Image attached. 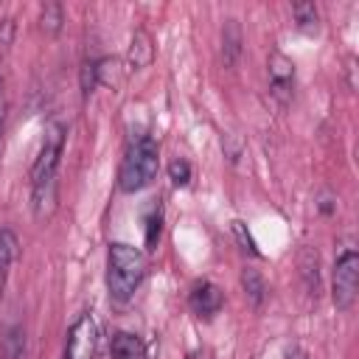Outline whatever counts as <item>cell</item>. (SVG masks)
I'll return each mask as SVG.
<instances>
[{"instance_id":"4","label":"cell","mask_w":359,"mask_h":359,"mask_svg":"<svg viewBox=\"0 0 359 359\" xmlns=\"http://www.w3.org/2000/svg\"><path fill=\"white\" fill-rule=\"evenodd\" d=\"M359 292V255L353 247H345L334 261V280H331V297L339 311H348L356 303Z\"/></svg>"},{"instance_id":"15","label":"cell","mask_w":359,"mask_h":359,"mask_svg":"<svg viewBox=\"0 0 359 359\" xmlns=\"http://www.w3.org/2000/svg\"><path fill=\"white\" fill-rule=\"evenodd\" d=\"M62 22H65V11L59 3H45L42 11H39V28L48 34V36H56L62 31Z\"/></svg>"},{"instance_id":"1","label":"cell","mask_w":359,"mask_h":359,"mask_svg":"<svg viewBox=\"0 0 359 359\" xmlns=\"http://www.w3.org/2000/svg\"><path fill=\"white\" fill-rule=\"evenodd\" d=\"M65 151V126L62 123H50L45 129L39 154L31 165V205H34V216L45 219L53 210V199H56V171H59V160Z\"/></svg>"},{"instance_id":"22","label":"cell","mask_w":359,"mask_h":359,"mask_svg":"<svg viewBox=\"0 0 359 359\" xmlns=\"http://www.w3.org/2000/svg\"><path fill=\"white\" fill-rule=\"evenodd\" d=\"M233 233H236V238H238V244H241V250H250L252 255H258V247H255V241H252V236H250V230L244 227V222H233Z\"/></svg>"},{"instance_id":"7","label":"cell","mask_w":359,"mask_h":359,"mask_svg":"<svg viewBox=\"0 0 359 359\" xmlns=\"http://www.w3.org/2000/svg\"><path fill=\"white\" fill-rule=\"evenodd\" d=\"M188 306H191V311H194L196 317H202V320H213V317L222 311V306H224V292H222L216 283L202 280V283H196V286L191 289V294H188Z\"/></svg>"},{"instance_id":"23","label":"cell","mask_w":359,"mask_h":359,"mask_svg":"<svg viewBox=\"0 0 359 359\" xmlns=\"http://www.w3.org/2000/svg\"><path fill=\"white\" fill-rule=\"evenodd\" d=\"M283 359H309V356H306V351H303V348L292 345V348L286 351V356H283Z\"/></svg>"},{"instance_id":"13","label":"cell","mask_w":359,"mask_h":359,"mask_svg":"<svg viewBox=\"0 0 359 359\" xmlns=\"http://www.w3.org/2000/svg\"><path fill=\"white\" fill-rule=\"evenodd\" d=\"M300 272H303V278H306L309 294L317 297V292H320V258H317L314 250H303V252H300Z\"/></svg>"},{"instance_id":"24","label":"cell","mask_w":359,"mask_h":359,"mask_svg":"<svg viewBox=\"0 0 359 359\" xmlns=\"http://www.w3.org/2000/svg\"><path fill=\"white\" fill-rule=\"evenodd\" d=\"M3 126H6V104L0 98V137H3Z\"/></svg>"},{"instance_id":"3","label":"cell","mask_w":359,"mask_h":359,"mask_svg":"<svg viewBox=\"0 0 359 359\" xmlns=\"http://www.w3.org/2000/svg\"><path fill=\"white\" fill-rule=\"evenodd\" d=\"M157 168H160V146L154 137L143 135L137 137L123 160H121V168H118V188L123 194H135V191H143L146 185L154 182L157 177Z\"/></svg>"},{"instance_id":"19","label":"cell","mask_w":359,"mask_h":359,"mask_svg":"<svg viewBox=\"0 0 359 359\" xmlns=\"http://www.w3.org/2000/svg\"><path fill=\"white\" fill-rule=\"evenodd\" d=\"M168 177H171V182H174L177 188H185V185L191 182V165H188V160H182V157L171 160V163H168Z\"/></svg>"},{"instance_id":"17","label":"cell","mask_w":359,"mask_h":359,"mask_svg":"<svg viewBox=\"0 0 359 359\" xmlns=\"http://www.w3.org/2000/svg\"><path fill=\"white\" fill-rule=\"evenodd\" d=\"M292 14H294V22H297L300 31H314L317 22H320V11H317L314 3H294Z\"/></svg>"},{"instance_id":"25","label":"cell","mask_w":359,"mask_h":359,"mask_svg":"<svg viewBox=\"0 0 359 359\" xmlns=\"http://www.w3.org/2000/svg\"><path fill=\"white\" fill-rule=\"evenodd\" d=\"M0 98H3V95H0Z\"/></svg>"},{"instance_id":"6","label":"cell","mask_w":359,"mask_h":359,"mask_svg":"<svg viewBox=\"0 0 359 359\" xmlns=\"http://www.w3.org/2000/svg\"><path fill=\"white\" fill-rule=\"evenodd\" d=\"M266 67H269L266 70L269 73V93L280 107H286L292 101V93H294V62L286 53L272 50Z\"/></svg>"},{"instance_id":"11","label":"cell","mask_w":359,"mask_h":359,"mask_svg":"<svg viewBox=\"0 0 359 359\" xmlns=\"http://www.w3.org/2000/svg\"><path fill=\"white\" fill-rule=\"evenodd\" d=\"M222 56H224V67H233L241 56V28L236 20H227L222 28Z\"/></svg>"},{"instance_id":"10","label":"cell","mask_w":359,"mask_h":359,"mask_svg":"<svg viewBox=\"0 0 359 359\" xmlns=\"http://www.w3.org/2000/svg\"><path fill=\"white\" fill-rule=\"evenodd\" d=\"M17 236H14V230H8V227H3L0 230V297H3V292H6V283H8V272H11V264H14V258H17Z\"/></svg>"},{"instance_id":"12","label":"cell","mask_w":359,"mask_h":359,"mask_svg":"<svg viewBox=\"0 0 359 359\" xmlns=\"http://www.w3.org/2000/svg\"><path fill=\"white\" fill-rule=\"evenodd\" d=\"M28 342H25V328L22 325H8L3 334L0 345V359H25Z\"/></svg>"},{"instance_id":"21","label":"cell","mask_w":359,"mask_h":359,"mask_svg":"<svg viewBox=\"0 0 359 359\" xmlns=\"http://www.w3.org/2000/svg\"><path fill=\"white\" fill-rule=\"evenodd\" d=\"M11 42H14V20L6 17V20H0V59L8 53Z\"/></svg>"},{"instance_id":"18","label":"cell","mask_w":359,"mask_h":359,"mask_svg":"<svg viewBox=\"0 0 359 359\" xmlns=\"http://www.w3.org/2000/svg\"><path fill=\"white\" fill-rule=\"evenodd\" d=\"M95 70H98V84H107V87H118L121 84V62L118 59H112V56L98 59Z\"/></svg>"},{"instance_id":"20","label":"cell","mask_w":359,"mask_h":359,"mask_svg":"<svg viewBox=\"0 0 359 359\" xmlns=\"http://www.w3.org/2000/svg\"><path fill=\"white\" fill-rule=\"evenodd\" d=\"M98 87V70H95V59H84L81 62V95L87 98L93 90Z\"/></svg>"},{"instance_id":"14","label":"cell","mask_w":359,"mask_h":359,"mask_svg":"<svg viewBox=\"0 0 359 359\" xmlns=\"http://www.w3.org/2000/svg\"><path fill=\"white\" fill-rule=\"evenodd\" d=\"M160 230H163V205L160 199H154L146 210V250H157Z\"/></svg>"},{"instance_id":"9","label":"cell","mask_w":359,"mask_h":359,"mask_svg":"<svg viewBox=\"0 0 359 359\" xmlns=\"http://www.w3.org/2000/svg\"><path fill=\"white\" fill-rule=\"evenodd\" d=\"M151 59H154L151 34L146 28H137L132 34V45H129V70H143L151 65Z\"/></svg>"},{"instance_id":"16","label":"cell","mask_w":359,"mask_h":359,"mask_svg":"<svg viewBox=\"0 0 359 359\" xmlns=\"http://www.w3.org/2000/svg\"><path fill=\"white\" fill-rule=\"evenodd\" d=\"M241 286H244V294L252 300V306H261L264 303L266 286H264V280H261V275L255 269H244L241 272Z\"/></svg>"},{"instance_id":"2","label":"cell","mask_w":359,"mask_h":359,"mask_svg":"<svg viewBox=\"0 0 359 359\" xmlns=\"http://www.w3.org/2000/svg\"><path fill=\"white\" fill-rule=\"evenodd\" d=\"M146 275V255L126 244V241H115L109 244L107 252V289H109V300L115 303H129L140 286Z\"/></svg>"},{"instance_id":"5","label":"cell","mask_w":359,"mask_h":359,"mask_svg":"<svg viewBox=\"0 0 359 359\" xmlns=\"http://www.w3.org/2000/svg\"><path fill=\"white\" fill-rule=\"evenodd\" d=\"M98 351V325L93 314H79L67 331L65 339V356L62 359H95Z\"/></svg>"},{"instance_id":"8","label":"cell","mask_w":359,"mask_h":359,"mask_svg":"<svg viewBox=\"0 0 359 359\" xmlns=\"http://www.w3.org/2000/svg\"><path fill=\"white\" fill-rule=\"evenodd\" d=\"M109 356L112 359H146V345H143V339L137 334L118 331V334H112Z\"/></svg>"}]
</instances>
